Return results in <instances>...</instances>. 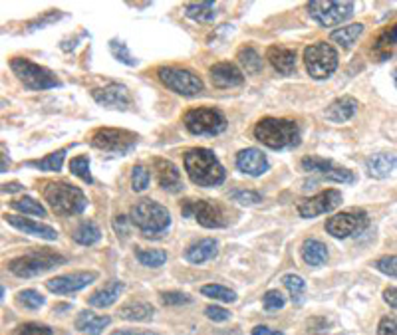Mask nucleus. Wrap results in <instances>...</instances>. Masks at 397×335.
Here are the masks:
<instances>
[{
    "label": "nucleus",
    "mask_w": 397,
    "mask_h": 335,
    "mask_svg": "<svg viewBox=\"0 0 397 335\" xmlns=\"http://www.w3.org/2000/svg\"><path fill=\"white\" fill-rule=\"evenodd\" d=\"M109 50L114 54V58L121 62V64H125V66H138V58H133L131 52L127 50V46L121 42V40H111L109 42Z\"/></svg>",
    "instance_id": "a19ab883"
},
{
    "label": "nucleus",
    "mask_w": 397,
    "mask_h": 335,
    "mask_svg": "<svg viewBox=\"0 0 397 335\" xmlns=\"http://www.w3.org/2000/svg\"><path fill=\"white\" fill-rule=\"evenodd\" d=\"M69 171H72V175L80 176V178H82L84 183H87V185L94 183L92 173H89V159H87L86 155H80V157L69 161Z\"/></svg>",
    "instance_id": "ea45409f"
},
{
    "label": "nucleus",
    "mask_w": 397,
    "mask_h": 335,
    "mask_svg": "<svg viewBox=\"0 0 397 335\" xmlns=\"http://www.w3.org/2000/svg\"><path fill=\"white\" fill-rule=\"evenodd\" d=\"M369 224V218L367 214L360 209H354V211H345L332 216L326 220V230L328 234H332L334 238H350L354 234H360L367 229Z\"/></svg>",
    "instance_id": "ddd939ff"
},
{
    "label": "nucleus",
    "mask_w": 397,
    "mask_h": 335,
    "mask_svg": "<svg viewBox=\"0 0 397 335\" xmlns=\"http://www.w3.org/2000/svg\"><path fill=\"white\" fill-rule=\"evenodd\" d=\"M365 169L367 175L374 178H387V176L397 173V155H389V153H378L372 155L365 161Z\"/></svg>",
    "instance_id": "5701e85b"
},
{
    "label": "nucleus",
    "mask_w": 397,
    "mask_h": 335,
    "mask_svg": "<svg viewBox=\"0 0 397 335\" xmlns=\"http://www.w3.org/2000/svg\"><path fill=\"white\" fill-rule=\"evenodd\" d=\"M205 316L213 321H226L230 318V312L225 308H219V305H207L205 308Z\"/></svg>",
    "instance_id": "8fccbe9b"
},
{
    "label": "nucleus",
    "mask_w": 397,
    "mask_h": 335,
    "mask_svg": "<svg viewBox=\"0 0 397 335\" xmlns=\"http://www.w3.org/2000/svg\"><path fill=\"white\" fill-rule=\"evenodd\" d=\"M72 236H74V240H76L78 244H82V246H92V244H96V242L102 238V232H100L96 222L84 220L82 224H78V229L74 230Z\"/></svg>",
    "instance_id": "7c9ffc66"
},
{
    "label": "nucleus",
    "mask_w": 397,
    "mask_h": 335,
    "mask_svg": "<svg viewBox=\"0 0 397 335\" xmlns=\"http://www.w3.org/2000/svg\"><path fill=\"white\" fill-rule=\"evenodd\" d=\"M64 157H66V149H60V151H56V153L48 155V157H44V159L30 161V163H26V165L36 167V169H40V171L58 173V171L62 169V165H64Z\"/></svg>",
    "instance_id": "f704fd0d"
},
{
    "label": "nucleus",
    "mask_w": 397,
    "mask_h": 335,
    "mask_svg": "<svg viewBox=\"0 0 397 335\" xmlns=\"http://www.w3.org/2000/svg\"><path fill=\"white\" fill-rule=\"evenodd\" d=\"M253 335H284V334L278 332V330H270V327H266V325H257V327L253 330Z\"/></svg>",
    "instance_id": "864d4df0"
},
{
    "label": "nucleus",
    "mask_w": 397,
    "mask_h": 335,
    "mask_svg": "<svg viewBox=\"0 0 397 335\" xmlns=\"http://www.w3.org/2000/svg\"><path fill=\"white\" fill-rule=\"evenodd\" d=\"M64 262H66V258L62 254H56L50 248H42V250H36V252L10 260L8 270L18 278H34V276L50 272L56 266L64 264Z\"/></svg>",
    "instance_id": "39448f33"
},
{
    "label": "nucleus",
    "mask_w": 397,
    "mask_h": 335,
    "mask_svg": "<svg viewBox=\"0 0 397 335\" xmlns=\"http://www.w3.org/2000/svg\"><path fill=\"white\" fill-rule=\"evenodd\" d=\"M340 205H342V193L336 189H328V191L310 196V198H302L296 209L302 218H314V216H320V214H326V212L338 209Z\"/></svg>",
    "instance_id": "4468645a"
},
{
    "label": "nucleus",
    "mask_w": 397,
    "mask_h": 335,
    "mask_svg": "<svg viewBox=\"0 0 397 335\" xmlns=\"http://www.w3.org/2000/svg\"><path fill=\"white\" fill-rule=\"evenodd\" d=\"M155 310L147 301H129L120 308V316L127 321H147L153 318Z\"/></svg>",
    "instance_id": "c85d7f7f"
},
{
    "label": "nucleus",
    "mask_w": 397,
    "mask_h": 335,
    "mask_svg": "<svg viewBox=\"0 0 397 335\" xmlns=\"http://www.w3.org/2000/svg\"><path fill=\"white\" fill-rule=\"evenodd\" d=\"M268 159L264 157V153L255 149V147H248V149H242L237 155V169L242 171L244 175L250 176H260L268 171Z\"/></svg>",
    "instance_id": "a211bd4d"
},
{
    "label": "nucleus",
    "mask_w": 397,
    "mask_h": 335,
    "mask_svg": "<svg viewBox=\"0 0 397 335\" xmlns=\"http://www.w3.org/2000/svg\"><path fill=\"white\" fill-rule=\"evenodd\" d=\"M149 187V171L143 165H136L131 171V189L136 193H141Z\"/></svg>",
    "instance_id": "37998d69"
},
{
    "label": "nucleus",
    "mask_w": 397,
    "mask_h": 335,
    "mask_svg": "<svg viewBox=\"0 0 397 335\" xmlns=\"http://www.w3.org/2000/svg\"><path fill=\"white\" fill-rule=\"evenodd\" d=\"M6 171V151H4V145H2V173Z\"/></svg>",
    "instance_id": "4d7b16f0"
},
{
    "label": "nucleus",
    "mask_w": 397,
    "mask_h": 335,
    "mask_svg": "<svg viewBox=\"0 0 397 335\" xmlns=\"http://www.w3.org/2000/svg\"><path fill=\"white\" fill-rule=\"evenodd\" d=\"M383 301L389 303V308L397 310V288H385L383 290Z\"/></svg>",
    "instance_id": "603ef678"
},
{
    "label": "nucleus",
    "mask_w": 397,
    "mask_h": 335,
    "mask_svg": "<svg viewBox=\"0 0 397 335\" xmlns=\"http://www.w3.org/2000/svg\"><path fill=\"white\" fill-rule=\"evenodd\" d=\"M255 137L270 149H288L300 145V127L290 119L264 117L255 125Z\"/></svg>",
    "instance_id": "7ed1b4c3"
},
{
    "label": "nucleus",
    "mask_w": 397,
    "mask_h": 335,
    "mask_svg": "<svg viewBox=\"0 0 397 335\" xmlns=\"http://www.w3.org/2000/svg\"><path fill=\"white\" fill-rule=\"evenodd\" d=\"M109 321L111 319L107 316H94L92 312H82L76 319V330L87 335H100L104 332V327L109 325Z\"/></svg>",
    "instance_id": "bb28decb"
},
{
    "label": "nucleus",
    "mask_w": 397,
    "mask_h": 335,
    "mask_svg": "<svg viewBox=\"0 0 397 335\" xmlns=\"http://www.w3.org/2000/svg\"><path fill=\"white\" fill-rule=\"evenodd\" d=\"M111 335H157L155 332H136V330H120V332H114Z\"/></svg>",
    "instance_id": "5fc2aeb1"
},
{
    "label": "nucleus",
    "mask_w": 397,
    "mask_h": 335,
    "mask_svg": "<svg viewBox=\"0 0 397 335\" xmlns=\"http://www.w3.org/2000/svg\"><path fill=\"white\" fill-rule=\"evenodd\" d=\"M363 34V24H352V26H345V28H340V30H334L330 38L334 42H338L340 46L344 48H350L360 36Z\"/></svg>",
    "instance_id": "72a5a7b5"
},
{
    "label": "nucleus",
    "mask_w": 397,
    "mask_h": 335,
    "mask_svg": "<svg viewBox=\"0 0 397 335\" xmlns=\"http://www.w3.org/2000/svg\"><path fill=\"white\" fill-rule=\"evenodd\" d=\"M308 12L322 26H338L354 14V2H350V0H312L308 2Z\"/></svg>",
    "instance_id": "9b49d317"
},
{
    "label": "nucleus",
    "mask_w": 397,
    "mask_h": 335,
    "mask_svg": "<svg viewBox=\"0 0 397 335\" xmlns=\"http://www.w3.org/2000/svg\"><path fill=\"white\" fill-rule=\"evenodd\" d=\"M123 284L118 282V280H111L109 284H105L102 290H98V292H94L92 296H89V305L92 308H109L114 301L120 298V294L123 292Z\"/></svg>",
    "instance_id": "a878e982"
},
{
    "label": "nucleus",
    "mask_w": 397,
    "mask_h": 335,
    "mask_svg": "<svg viewBox=\"0 0 397 335\" xmlns=\"http://www.w3.org/2000/svg\"><path fill=\"white\" fill-rule=\"evenodd\" d=\"M376 270H380L381 274L397 278V256H381L380 260H376Z\"/></svg>",
    "instance_id": "de8ad7c7"
},
{
    "label": "nucleus",
    "mask_w": 397,
    "mask_h": 335,
    "mask_svg": "<svg viewBox=\"0 0 397 335\" xmlns=\"http://www.w3.org/2000/svg\"><path fill=\"white\" fill-rule=\"evenodd\" d=\"M10 70L14 71V76L24 84V88L34 89V91L60 88V80L54 76L52 71L44 68V66H38L34 62L26 60V58H12L10 60Z\"/></svg>",
    "instance_id": "423d86ee"
},
{
    "label": "nucleus",
    "mask_w": 397,
    "mask_h": 335,
    "mask_svg": "<svg viewBox=\"0 0 397 335\" xmlns=\"http://www.w3.org/2000/svg\"><path fill=\"white\" fill-rule=\"evenodd\" d=\"M17 303L26 310H38L40 305H44V296H40L36 290H22L18 292Z\"/></svg>",
    "instance_id": "79ce46f5"
},
{
    "label": "nucleus",
    "mask_w": 397,
    "mask_h": 335,
    "mask_svg": "<svg viewBox=\"0 0 397 335\" xmlns=\"http://www.w3.org/2000/svg\"><path fill=\"white\" fill-rule=\"evenodd\" d=\"M157 78L165 88L175 91L177 95H183V97H195L203 91V80L185 68L161 66L157 70Z\"/></svg>",
    "instance_id": "6e6552de"
},
{
    "label": "nucleus",
    "mask_w": 397,
    "mask_h": 335,
    "mask_svg": "<svg viewBox=\"0 0 397 335\" xmlns=\"http://www.w3.org/2000/svg\"><path fill=\"white\" fill-rule=\"evenodd\" d=\"M396 88H397V71H396Z\"/></svg>",
    "instance_id": "13d9d810"
},
{
    "label": "nucleus",
    "mask_w": 397,
    "mask_h": 335,
    "mask_svg": "<svg viewBox=\"0 0 397 335\" xmlns=\"http://www.w3.org/2000/svg\"><path fill=\"white\" fill-rule=\"evenodd\" d=\"M161 301L165 305H185V303H191V296L183 294V292H163Z\"/></svg>",
    "instance_id": "09e8293b"
},
{
    "label": "nucleus",
    "mask_w": 397,
    "mask_h": 335,
    "mask_svg": "<svg viewBox=\"0 0 397 335\" xmlns=\"http://www.w3.org/2000/svg\"><path fill=\"white\" fill-rule=\"evenodd\" d=\"M304 64L314 80H326L338 68V52L326 42H316L304 50Z\"/></svg>",
    "instance_id": "1a4fd4ad"
},
{
    "label": "nucleus",
    "mask_w": 397,
    "mask_h": 335,
    "mask_svg": "<svg viewBox=\"0 0 397 335\" xmlns=\"http://www.w3.org/2000/svg\"><path fill=\"white\" fill-rule=\"evenodd\" d=\"M185 127L189 129L193 135H208L215 137L219 133H223L226 129V117L223 111L215 109V107H197L189 109L183 117Z\"/></svg>",
    "instance_id": "0eeeda50"
},
{
    "label": "nucleus",
    "mask_w": 397,
    "mask_h": 335,
    "mask_svg": "<svg viewBox=\"0 0 397 335\" xmlns=\"http://www.w3.org/2000/svg\"><path fill=\"white\" fill-rule=\"evenodd\" d=\"M98 274L96 272H76V274H66V276H56L52 280L46 282V288L52 294H74L82 288H86L87 284L96 282Z\"/></svg>",
    "instance_id": "f3484780"
},
{
    "label": "nucleus",
    "mask_w": 397,
    "mask_h": 335,
    "mask_svg": "<svg viewBox=\"0 0 397 335\" xmlns=\"http://www.w3.org/2000/svg\"><path fill=\"white\" fill-rule=\"evenodd\" d=\"M92 97L100 104V106L109 107V109H121L125 111L131 106V95L129 89L121 84H107L104 88L92 89Z\"/></svg>",
    "instance_id": "dca6fc26"
},
{
    "label": "nucleus",
    "mask_w": 397,
    "mask_h": 335,
    "mask_svg": "<svg viewBox=\"0 0 397 335\" xmlns=\"http://www.w3.org/2000/svg\"><path fill=\"white\" fill-rule=\"evenodd\" d=\"M237 60L241 64L246 73H259L262 70V58L259 56V52L253 48V46H246V48H241L239 54H237Z\"/></svg>",
    "instance_id": "2f4dec72"
},
{
    "label": "nucleus",
    "mask_w": 397,
    "mask_h": 335,
    "mask_svg": "<svg viewBox=\"0 0 397 335\" xmlns=\"http://www.w3.org/2000/svg\"><path fill=\"white\" fill-rule=\"evenodd\" d=\"M12 335H54L52 330L48 325H40V323H24L18 325L12 332Z\"/></svg>",
    "instance_id": "49530a36"
},
{
    "label": "nucleus",
    "mask_w": 397,
    "mask_h": 335,
    "mask_svg": "<svg viewBox=\"0 0 397 335\" xmlns=\"http://www.w3.org/2000/svg\"><path fill=\"white\" fill-rule=\"evenodd\" d=\"M211 80H213V86L215 88H237L244 82V76L242 71L230 64V62H219L215 66H211Z\"/></svg>",
    "instance_id": "6ab92c4d"
},
{
    "label": "nucleus",
    "mask_w": 397,
    "mask_h": 335,
    "mask_svg": "<svg viewBox=\"0 0 397 335\" xmlns=\"http://www.w3.org/2000/svg\"><path fill=\"white\" fill-rule=\"evenodd\" d=\"M215 254H217V242H215L213 238L195 240V242L189 244L187 250H185V258L189 260L191 264H203V262L211 260Z\"/></svg>",
    "instance_id": "393cba45"
},
{
    "label": "nucleus",
    "mask_w": 397,
    "mask_h": 335,
    "mask_svg": "<svg viewBox=\"0 0 397 335\" xmlns=\"http://www.w3.org/2000/svg\"><path fill=\"white\" fill-rule=\"evenodd\" d=\"M201 294L207 296V298H213V300L219 301H235L237 300V294L233 290H228L225 286H219V284H208V286H203L201 288Z\"/></svg>",
    "instance_id": "4c0bfd02"
},
{
    "label": "nucleus",
    "mask_w": 397,
    "mask_h": 335,
    "mask_svg": "<svg viewBox=\"0 0 397 335\" xmlns=\"http://www.w3.org/2000/svg\"><path fill=\"white\" fill-rule=\"evenodd\" d=\"M396 44H397V24H394V26H387L385 30H381L380 36L376 38V42H374V52L378 54L381 60H385V58L391 54Z\"/></svg>",
    "instance_id": "c756f323"
},
{
    "label": "nucleus",
    "mask_w": 397,
    "mask_h": 335,
    "mask_svg": "<svg viewBox=\"0 0 397 335\" xmlns=\"http://www.w3.org/2000/svg\"><path fill=\"white\" fill-rule=\"evenodd\" d=\"M302 258H304L306 264L310 266L326 264V260H328V246L324 242H320V240L308 238L302 244Z\"/></svg>",
    "instance_id": "cd10ccee"
},
{
    "label": "nucleus",
    "mask_w": 397,
    "mask_h": 335,
    "mask_svg": "<svg viewBox=\"0 0 397 335\" xmlns=\"http://www.w3.org/2000/svg\"><path fill=\"white\" fill-rule=\"evenodd\" d=\"M262 303H264V310H268V312H275V310H280V308H284V296L278 292V290H268L266 294H264V298H262Z\"/></svg>",
    "instance_id": "a18cd8bd"
},
{
    "label": "nucleus",
    "mask_w": 397,
    "mask_h": 335,
    "mask_svg": "<svg viewBox=\"0 0 397 335\" xmlns=\"http://www.w3.org/2000/svg\"><path fill=\"white\" fill-rule=\"evenodd\" d=\"M302 169L306 173H316V175L326 176L328 181H336V183H345V185H352L356 183V176L350 169H344V167H338L334 161L322 159V157H316V155H310V157H304L302 159Z\"/></svg>",
    "instance_id": "2eb2a0df"
},
{
    "label": "nucleus",
    "mask_w": 397,
    "mask_h": 335,
    "mask_svg": "<svg viewBox=\"0 0 397 335\" xmlns=\"http://www.w3.org/2000/svg\"><path fill=\"white\" fill-rule=\"evenodd\" d=\"M129 220L145 238H159L169 229L171 214L163 205H159L155 200H149V198H143L131 207Z\"/></svg>",
    "instance_id": "f03ea898"
},
{
    "label": "nucleus",
    "mask_w": 397,
    "mask_h": 335,
    "mask_svg": "<svg viewBox=\"0 0 397 335\" xmlns=\"http://www.w3.org/2000/svg\"><path fill=\"white\" fill-rule=\"evenodd\" d=\"M4 220L14 227V229L22 230L24 234H32V236H38V238H44V240H56L58 238V232L48 227V224H40V222H34L30 218H24V216H17V214H4Z\"/></svg>",
    "instance_id": "412c9836"
},
{
    "label": "nucleus",
    "mask_w": 397,
    "mask_h": 335,
    "mask_svg": "<svg viewBox=\"0 0 397 335\" xmlns=\"http://www.w3.org/2000/svg\"><path fill=\"white\" fill-rule=\"evenodd\" d=\"M153 167H155L159 187H161L163 191H167V193H179V191L183 189L181 173H179V169L173 165L171 161L155 159L153 161Z\"/></svg>",
    "instance_id": "aec40b11"
},
{
    "label": "nucleus",
    "mask_w": 397,
    "mask_h": 335,
    "mask_svg": "<svg viewBox=\"0 0 397 335\" xmlns=\"http://www.w3.org/2000/svg\"><path fill=\"white\" fill-rule=\"evenodd\" d=\"M282 282L286 286V290L290 292V298H292L294 303L300 305L304 301V294H306V282L300 276H296V274H286L282 278Z\"/></svg>",
    "instance_id": "c9c22d12"
},
{
    "label": "nucleus",
    "mask_w": 397,
    "mask_h": 335,
    "mask_svg": "<svg viewBox=\"0 0 397 335\" xmlns=\"http://www.w3.org/2000/svg\"><path fill=\"white\" fill-rule=\"evenodd\" d=\"M358 100L350 97V95H344V97H338L336 102H332L330 107L326 109V119L332 122V124H345L350 122L356 111H358Z\"/></svg>",
    "instance_id": "b1692460"
},
{
    "label": "nucleus",
    "mask_w": 397,
    "mask_h": 335,
    "mask_svg": "<svg viewBox=\"0 0 397 335\" xmlns=\"http://www.w3.org/2000/svg\"><path fill=\"white\" fill-rule=\"evenodd\" d=\"M228 196H230V200L241 203V205H259L262 200V194L257 191H230Z\"/></svg>",
    "instance_id": "c03bdc74"
},
{
    "label": "nucleus",
    "mask_w": 397,
    "mask_h": 335,
    "mask_svg": "<svg viewBox=\"0 0 397 335\" xmlns=\"http://www.w3.org/2000/svg\"><path fill=\"white\" fill-rule=\"evenodd\" d=\"M136 256L143 266L147 268H159L165 264L167 252L165 250H145V248H136Z\"/></svg>",
    "instance_id": "e433bc0d"
},
{
    "label": "nucleus",
    "mask_w": 397,
    "mask_h": 335,
    "mask_svg": "<svg viewBox=\"0 0 397 335\" xmlns=\"http://www.w3.org/2000/svg\"><path fill=\"white\" fill-rule=\"evenodd\" d=\"M378 335H397V319L396 318H381L378 325Z\"/></svg>",
    "instance_id": "3c124183"
},
{
    "label": "nucleus",
    "mask_w": 397,
    "mask_h": 335,
    "mask_svg": "<svg viewBox=\"0 0 397 335\" xmlns=\"http://www.w3.org/2000/svg\"><path fill=\"white\" fill-rule=\"evenodd\" d=\"M42 194L46 198V203L52 207V211L60 216H74L80 212L86 211L87 198L78 187L64 183V181H52L46 183Z\"/></svg>",
    "instance_id": "20e7f679"
},
{
    "label": "nucleus",
    "mask_w": 397,
    "mask_h": 335,
    "mask_svg": "<svg viewBox=\"0 0 397 335\" xmlns=\"http://www.w3.org/2000/svg\"><path fill=\"white\" fill-rule=\"evenodd\" d=\"M181 214L195 218L205 229H223L226 227L225 209L213 200H183Z\"/></svg>",
    "instance_id": "f8f14e48"
},
{
    "label": "nucleus",
    "mask_w": 397,
    "mask_h": 335,
    "mask_svg": "<svg viewBox=\"0 0 397 335\" xmlns=\"http://www.w3.org/2000/svg\"><path fill=\"white\" fill-rule=\"evenodd\" d=\"M185 14L199 22H208L217 16L213 2H189V4H185Z\"/></svg>",
    "instance_id": "473e14b6"
},
{
    "label": "nucleus",
    "mask_w": 397,
    "mask_h": 335,
    "mask_svg": "<svg viewBox=\"0 0 397 335\" xmlns=\"http://www.w3.org/2000/svg\"><path fill=\"white\" fill-rule=\"evenodd\" d=\"M266 60L282 76H292L294 70H296V52L290 50V48L270 46L268 52H266Z\"/></svg>",
    "instance_id": "4be33fe9"
},
{
    "label": "nucleus",
    "mask_w": 397,
    "mask_h": 335,
    "mask_svg": "<svg viewBox=\"0 0 397 335\" xmlns=\"http://www.w3.org/2000/svg\"><path fill=\"white\" fill-rule=\"evenodd\" d=\"M92 145L107 151V153H118L125 155L138 145V135L127 129H114V127H100L92 135Z\"/></svg>",
    "instance_id": "9d476101"
},
{
    "label": "nucleus",
    "mask_w": 397,
    "mask_h": 335,
    "mask_svg": "<svg viewBox=\"0 0 397 335\" xmlns=\"http://www.w3.org/2000/svg\"><path fill=\"white\" fill-rule=\"evenodd\" d=\"M185 171L189 178L199 187H215L225 181V167L215 157V153L205 147H195L185 153Z\"/></svg>",
    "instance_id": "f257e3e1"
},
{
    "label": "nucleus",
    "mask_w": 397,
    "mask_h": 335,
    "mask_svg": "<svg viewBox=\"0 0 397 335\" xmlns=\"http://www.w3.org/2000/svg\"><path fill=\"white\" fill-rule=\"evenodd\" d=\"M12 209L18 212H22V214L46 216V209H44L38 200L30 198V196H24V198H20V200H14V203H12Z\"/></svg>",
    "instance_id": "58836bf2"
},
{
    "label": "nucleus",
    "mask_w": 397,
    "mask_h": 335,
    "mask_svg": "<svg viewBox=\"0 0 397 335\" xmlns=\"http://www.w3.org/2000/svg\"><path fill=\"white\" fill-rule=\"evenodd\" d=\"M22 191V185L20 183H8V185H2V193H18Z\"/></svg>",
    "instance_id": "6e6d98bb"
}]
</instances>
